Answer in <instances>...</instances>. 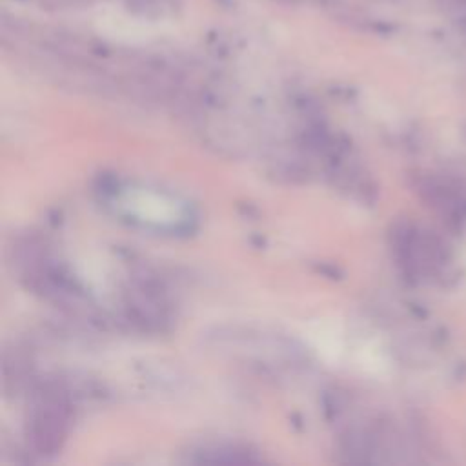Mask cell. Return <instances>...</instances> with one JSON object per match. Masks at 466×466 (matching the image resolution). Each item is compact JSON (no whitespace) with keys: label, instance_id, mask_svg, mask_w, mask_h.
I'll use <instances>...</instances> for the list:
<instances>
[{"label":"cell","instance_id":"cell-1","mask_svg":"<svg viewBox=\"0 0 466 466\" xmlns=\"http://www.w3.org/2000/svg\"><path fill=\"white\" fill-rule=\"evenodd\" d=\"M464 133H466V127H464Z\"/></svg>","mask_w":466,"mask_h":466}]
</instances>
